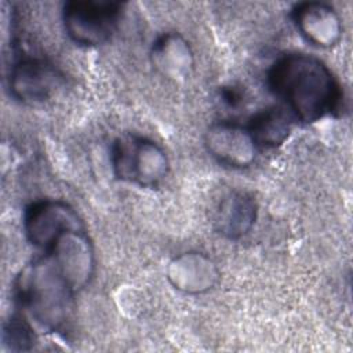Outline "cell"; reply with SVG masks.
Returning a JSON list of instances; mask_svg holds the SVG:
<instances>
[{"label":"cell","instance_id":"obj_1","mask_svg":"<svg viewBox=\"0 0 353 353\" xmlns=\"http://www.w3.org/2000/svg\"><path fill=\"white\" fill-rule=\"evenodd\" d=\"M268 87L301 123L312 124L339 109L341 85L331 69L317 57L288 52L268 70Z\"/></svg>","mask_w":353,"mask_h":353},{"label":"cell","instance_id":"obj_2","mask_svg":"<svg viewBox=\"0 0 353 353\" xmlns=\"http://www.w3.org/2000/svg\"><path fill=\"white\" fill-rule=\"evenodd\" d=\"M76 294L48 252H43L26 263L14 281V296L18 306L50 332H59L68 325Z\"/></svg>","mask_w":353,"mask_h":353},{"label":"cell","instance_id":"obj_3","mask_svg":"<svg viewBox=\"0 0 353 353\" xmlns=\"http://www.w3.org/2000/svg\"><path fill=\"white\" fill-rule=\"evenodd\" d=\"M110 164L117 179L141 188H156L170 171V159L163 146L135 134L119 137L113 142Z\"/></svg>","mask_w":353,"mask_h":353},{"label":"cell","instance_id":"obj_4","mask_svg":"<svg viewBox=\"0 0 353 353\" xmlns=\"http://www.w3.org/2000/svg\"><path fill=\"white\" fill-rule=\"evenodd\" d=\"M124 4L113 0H72L63 4L62 23L72 41L98 47L112 40L119 29Z\"/></svg>","mask_w":353,"mask_h":353},{"label":"cell","instance_id":"obj_5","mask_svg":"<svg viewBox=\"0 0 353 353\" xmlns=\"http://www.w3.org/2000/svg\"><path fill=\"white\" fill-rule=\"evenodd\" d=\"M22 225L28 241L43 251H47L61 234L85 229L74 207L59 199H43L29 204Z\"/></svg>","mask_w":353,"mask_h":353},{"label":"cell","instance_id":"obj_6","mask_svg":"<svg viewBox=\"0 0 353 353\" xmlns=\"http://www.w3.org/2000/svg\"><path fill=\"white\" fill-rule=\"evenodd\" d=\"M62 83V73L54 63L41 57H19L8 72L11 97L26 105L46 102L57 92Z\"/></svg>","mask_w":353,"mask_h":353},{"label":"cell","instance_id":"obj_7","mask_svg":"<svg viewBox=\"0 0 353 353\" xmlns=\"http://www.w3.org/2000/svg\"><path fill=\"white\" fill-rule=\"evenodd\" d=\"M204 145L218 163L232 168L250 167L258 152L247 125L230 120L212 123L204 134Z\"/></svg>","mask_w":353,"mask_h":353},{"label":"cell","instance_id":"obj_8","mask_svg":"<svg viewBox=\"0 0 353 353\" xmlns=\"http://www.w3.org/2000/svg\"><path fill=\"white\" fill-rule=\"evenodd\" d=\"M48 252L76 292L88 285L95 270V252L85 229L61 234Z\"/></svg>","mask_w":353,"mask_h":353},{"label":"cell","instance_id":"obj_9","mask_svg":"<svg viewBox=\"0 0 353 353\" xmlns=\"http://www.w3.org/2000/svg\"><path fill=\"white\" fill-rule=\"evenodd\" d=\"M301 36L312 46L331 48L342 37V21L332 6L323 1H302L291 10Z\"/></svg>","mask_w":353,"mask_h":353},{"label":"cell","instance_id":"obj_10","mask_svg":"<svg viewBox=\"0 0 353 353\" xmlns=\"http://www.w3.org/2000/svg\"><path fill=\"white\" fill-rule=\"evenodd\" d=\"M167 279L175 290L189 295H199L211 291L218 284L221 272L208 255L189 251L168 262Z\"/></svg>","mask_w":353,"mask_h":353},{"label":"cell","instance_id":"obj_11","mask_svg":"<svg viewBox=\"0 0 353 353\" xmlns=\"http://www.w3.org/2000/svg\"><path fill=\"white\" fill-rule=\"evenodd\" d=\"M258 216L255 197L245 190L226 193L214 214L215 230L229 240L244 237L254 226Z\"/></svg>","mask_w":353,"mask_h":353},{"label":"cell","instance_id":"obj_12","mask_svg":"<svg viewBox=\"0 0 353 353\" xmlns=\"http://www.w3.org/2000/svg\"><path fill=\"white\" fill-rule=\"evenodd\" d=\"M153 68L165 79L181 81L190 76L194 57L189 41L178 32H164L150 48Z\"/></svg>","mask_w":353,"mask_h":353},{"label":"cell","instance_id":"obj_13","mask_svg":"<svg viewBox=\"0 0 353 353\" xmlns=\"http://www.w3.org/2000/svg\"><path fill=\"white\" fill-rule=\"evenodd\" d=\"M294 120L284 106L272 105L254 113L247 128L258 149H276L291 135Z\"/></svg>","mask_w":353,"mask_h":353},{"label":"cell","instance_id":"obj_14","mask_svg":"<svg viewBox=\"0 0 353 353\" xmlns=\"http://www.w3.org/2000/svg\"><path fill=\"white\" fill-rule=\"evenodd\" d=\"M1 341L4 347L11 352H28L34 347L37 335L23 312L11 314L4 323Z\"/></svg>","mask_w":353,"mask_h":353}]
</instances>
